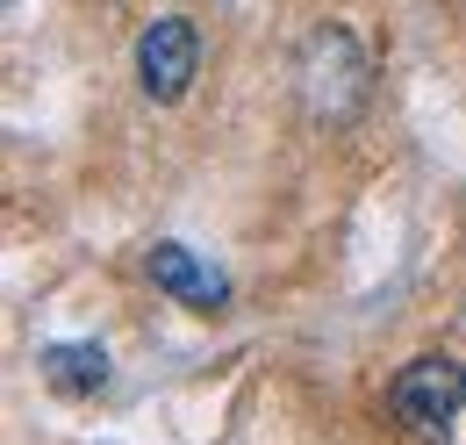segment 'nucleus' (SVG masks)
<instances>
[{
  "label": "nucleus",
  "instance_id": "nucleus-2",
  "mask_svg": "<svg viewBox=\"0 0 466 445\" xmlns=\"http://www.w3.org/2000/svg\"><path fill=\"white\" fill-rule=\"evenodd\" d=\"M388 409L409 431H445L466 409V367L460 359H409L395 374V388H388Z\"/></svg>",
  "mask_w": 466,
  "mask_h": 445
},
{
  "label": "nucleus",
  "instance_id": "nucleus-4",
  "mask_svg": "<svg viewBox=\"0 0 466 445\" xmlns=\"http://www.w3.org/2000/svg\"><path fill=\"white\" fill-rule=\"evenodd\" d=\"M151 280L173 302H187V309H223L230 302V280L216 274V266H201L187 244H151Z\"/></svg>",
  "mask_w": 466,
  "mask_h": 445
},
{
  "label": "nucleus",
  "instance_id": "nucleus-1",
  "mask_svg": "<svg viewBox=\"0 0 466 445\" xmlns=\"http://www.w3.org/2000/svg\"><path fill=\"white\" fill-rule=\"evenodd\" d=\"M301 94H309V115H323V122H345L366 101V51L351 44V29H316L309 36V51H301Z\"/></svg>",
  "mask_w": 466,
  "mask_h": 445
},
{
  "label": "nucleus",
  "instance_id": "nucleus-3",
  "mask_svg": "<svg viewBox=\"0 0 466 445\" xmlns=\"http://www.w3.org/2000/svg\"><path fill=\"white\" fill-rule=\"evenodd\" d=\"M194 72H201L194 22H187V15H158V22L137 36V79H144V94H151V101H187Z\"/></svg>",
  "mask_w": 466,
  "mask_h": 445
},
{
  "label": "nucleus",
  "instance_id": "nucleus-5",
  "mask_svg": "<svg viewBox=\"0 0 466 445\" xmlns=\"http://www.w3.org/2000/svg\"><path fill=\"white\" fill-rule=\"evenodd\" d=\"M44 388L51 395H72V402H86V395L108 388V352L101 345H86V337H65V345H44Z\"/></svg>",
  "mask_w": 466,
  "mask_h": 445
}]
</instances>
